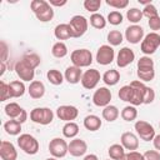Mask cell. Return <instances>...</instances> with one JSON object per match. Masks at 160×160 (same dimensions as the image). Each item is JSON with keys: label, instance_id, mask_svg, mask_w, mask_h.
I'll return each mask as SVG.
<instances>
[{"label": "cell", "instance_id": "obj_43", "mask_svg": "<svg viewBox=\"0 0 160 160\" xmlns=\"http://www.w3.org/2000/svg\"><path fill=\"white\" fill-rule=\"evenodd\" d=\"M106 4L115 9H125L129 5L128 0H106Z\"/></svg>", "mask_w": 160, "mask_h": 160}, {"label": "cell", "instance_id": "obj_28", "mask_svg": "<svg viewBox=\"0 0 160 160\" xmlns=\"http://www.w3.org/2000/svg\"><path fill=\"white\" fill-rule=\"evenodd\" d=\"M101 115H102V119L104 120H106L109 122H112V121H115L119 118L120 112H119V109L115 105H108V106H105L102 109Z\"/></svg>", "mask_w": 160, "mask_h": 160}, {"label": "cell", "instance_id": "obj_36", "mask_svg": "<svg viewBox=\"0 0 160 160\" xmlns=\"http://www.w3.org/2000/svg\"><path fill=\"white\" fill-rule=\"evenodd\" d=\"M119 99L125 101V102H130L131 104V100H132V95H134V91H132V88L131 85H124L122 88H120L119 92Z\"/></svg>", "mask_w": 160, "mask_h": 160}, {"label": "cell", "instance_id": "obj_6", "mask_svg": "<svg viewBox=\"0 0 160 160\" xmlns=\"http://www.w3.org/2000/svg\"><path fill=\"white\" fill-rule=\"evenodd\" d=\"M18 145L28 155H35L39 151V141L30 134H21L18 138Z\"/></svg>", "mask_w": 160, "mask_h": 160}, {"label": "cell", "instance_id": "obj_19", "mask_svg": "<svg viewBox=\"0 0 160 160\" xmlns=\"http://www.w3.org/2000/svg\"><path fill=\"white\" fill-rule=\"evenodd\" d=\"M0 158L2 160H16L18 159V151L12 142L2 140L0 142Z\"/></svg>", "mask_w": 160, "mask_h": 160}, {"label": "cell", "instance_id": "obj_49", "mask_svg": "<svg viewBox=\"0 0 160 160\" xmlns=\"http://www.w3.org/2000/svg\"><path fill=\"white\" fill-rule=\"evenodd\" d=\"M8 59V45L5 41H1V62H5Z\"/></svg>", "mask_w": 160, "mask_h": 160}, {"label": "cell", "instance_id": "obj_22", "mask_svg": "<svg viewBox=\"0 0 160 160\" xmlns=\"http://www.w3.org/2000/svg\"><path fill=\"white\" fill-rule=\"evenodd\" d=\"M28 92H29L30 98L40 99L45 94V85L41 81H39V80H34V81L30 82V85L28 88Z\"/></svg>", "mask_w": 160, "mask_h": 160}, {"label": "cell", "instance_id": "obj_37", "mask_svg": "<svg viewBox=\"0 0 160 160\" xmlns=\"http://www.w3.org/2000/svg\"><path fill=\"white\" fill-rule=\"evenodd\" d=\"M124 40L122 34L119 30H111L108 34V41L110 44V46H119Z\"/></svg>", "mask_w": 160, "mask_h": 160}, {"label": "cell", "instance_id": "obj_34", "mask_svg": "<svg viewBox=\"0 0 160 160\" xmlns=\"http://www.w3.org/2000/svg\"><path fill=\"white\" fill-rule=\"evenodd\" d=\"M120 115L125 121H134L138 118V110L134 105H128L121 110Z\"/></svg>", "mask_w": 160, "mask_h": 160}, {"label": "cell", "instance_id": "obj_12", "mask_svg": "<svg viewBox=\"0 0 160 160\" xmlns=\"http://www.w3.org/2000/svg\"><path fill=\"white\" fill-rule=\"evenodd\" d=\"M100 79H101V75H100L99 70H96V69H89V70H86L82 74L80 82H81V85L85 89L91 90V89L96 88V85L99 84Z\"/></svg>", "mask_w": 160, "mask_h": 160}, {"label": "cell", "instance_id": "obj_23", "mask_svg": "<svg viewBox=\"0 0 160 160\" xmlns=\"http://www.w3.org/2000/svg\"><path fill=\"white\" fill-rule=\"evenodd\" d=\"M25 84L20 80H14L9 84V95L10 98H21L25 94Z\"/></svg>", "mask_w": 160, "mask_h": 160}, {"label": "cell", "instance_id": "obj_1", "mask_svg": "<svg viewBox=\"0 0 160 160\" xmlns=\"http://www.w3.org/2000/svg\"><path fill=\"white\" fill-rule=\"evenodd\" d=\"M30 8L35 14L36 19L41 22H48L54 18V10L49 1L45 0H32L30 2Z\"/></svg>", "mask_w": 160, "mask_h": 160}, {"label": "cell", "instance_id": "obj_50", "mask_svg": "<svg viewBox=\"0 0 160 160\" xmlns=\"http://www.w3.org/2000/svg\"><path fill=\"white\" fill-rule=\"evenodd\" d=\"M66 2H68L66 0H61V1H59V0H49V4H50L51 6H58V8L66 5Z\"/></svg>", "mask_w": 160, "mask_h": 160}, {"label": "cell", "instance_id": "obj_53", "mask_svg": "<svg viewBox=\"0 0 160 160\" xmlns=\"http://www.w3.org/2000/svg\"><path fill=\"white\" fill-rule=\"evenodd\" d=\"M0 65H1V70H0V75L2 76V75H4V72L6 71V65H5V62H0Z\"/></svg>", "mask_w": 160, "mask_h": 160}, {"label": "cell", "instance_id": "obj_55", "mask_svg": "<svg viewBox=\"0 0 160 160\" xmlns=\"http://www.w3.org/2000/svg\"><path fill=\"white\" fill-rule=\"evenodd\" d=\"M46 160H58V159H56V158H54V156H51V158H48Z\"/></svg>", "mask_w": 160, "mask_h": 160}, {"label": "cell", "instance_id": "obj_10", "mask_svg": "<svg viewBox=\"0 0 160 160\" xmlns=\"http://www.w3.org/2000/svg\"><path fill=\"white\" fill-rule=\"evenodd\" d=\"M15 72L16 75L20 78V80L22 81H34V76H35V69L31 68L29 64H26L22 59L19 60L15 64Z\"/></svg>", "mask_w": 160, "mask_h": 160}, {"label": "cell", "instance_id": "obj_7", "mask_svg": "<svg viewBox=\"0 0 160 160\" xmlns=\"http://www.w3.org/2000/svg\"><path fill=\"white\" fill-rule=\"evenodd\" d=\"M69 25H70V29H71L72 38H81L88 31V28H89L88 19L82 15H74L70 19Z\"/></svg>", "mask_w": 160, "mask_h": 160}, {"label": "cell", "instance_id": "obj_41", "mask_svg": "<svg viewBox=\"0 0 160 160\" xmlns=\"http://www.w3.org/2000/svg\"><path fill=\"white\" fill-rule=\"evenodd\" d=\"M101 6V0H85L84 1V8L85 10H88L89 12L96 14V11L100 9Z\"/></svg>", "mask_w": 160, "mask_h": 160}, {"label": "cell", "instance_id": "obj_4", "mask_svg": "<svg viewBox=\"0 0 160 160\" xmlns=\"http://www.w3.org/2000/svg\"><path fill=\"white\" fill-rule=\"evenodd\" d=\"M159 46H160V35L158 32H149L148 35L144 36L140 45V50L146 56H150L158 50Z\"/></svg>", "mask_w": 160, "mask_h": 160}, {"label": "cell", "instance_id": "obj_27", "mask_svg": "<svg viewBox=\"0 0 160 160\" xmlns=\"http://www.w3.org/2000/svg\"><path fill=\"white\" fill-rule=\"evenodd\" d=\"M120 80V72L115 69H110V70H106L102 75V81L108 85V86H114L119 82Z\"/></svg>", "mask_w": 160, "mask_h": 160}, {"label": "cell", "instance_id": "obj_35", "mask_svg": "<svg viewBox=\"0 0 160 160\" xmlns=\"http://www.w3.org/2000/svg\"><path fill=\"white\" fill-rule=\"evenodd\" d=\"M142 16H144L142 11L140 9H138V8H131V9H129L126 11V18H128V20L130 22H132V25H136L139 21H141Z\"/></svg>", "mask_w": 160, "mask_h": 160}, {"label": "cell", "instance_id": "obj_54", "mask_svg": "<svg viewBox=\"0 0 160 160\" xmlns=\"http://www.w3.org/2000/svg\"><path fill=\"white\" fill-rule=\"evenodd\" d=\"M138 1H139L140 4H144L145 6L149 5V4H151V0H138Z\"/></svg>", "mask_w": 160, "mask_h": 160}, {"label": "cell", "instance_id": "obj_52", "mask_svg": "<svg viewBox=\"0 0 160 160\" xmlns=\"http://www.w3.org/2000/svg\"><path fill=\"white\" fill-rule=\"evenodd\" d=\"M82 160H99V158H98L95 154H88V155L84 156Z\"/></svg>", "mask_w": 160, "mask_h": 160}, {"label": "cell", "instance_id": "obj_45", "mask_svg": "<svg viewBox=\"0 0 160 160\" xmlns=\"http://www.w3.org/2000/svg\"><path fill=\"white\" fill-rule=\"evenodd\" d=\"M148 25L152 30V32H156L158 30H160V15L150 18L149 21H148Z\"/></svg>", "mask_w": 160, "mask_h": 160}, {"label": "cell", "instance_id": "obj_32", "mask_svg": "<svg viewBox=\"0 0 160 160\" xmlns=\"http://www.w3.org/2000/svg\"><path fill=\"white\" fill-rule=\"evenodd\" d=\"M46 78H48V80H49V82L50 84H52V85H61L62 84V81H64V75L59 71V70H56V69H50L48 72H46Z\"/></svg>", "mask_w": 160, "mask_h": 160}, {"label": "cell", "instance_id": "obj_48", "mask_svg": "<svg viewBox=\"0 0 160 160\" xmlns=\"http://www.w3.org/2000/svg\"><path fill=\"white\" fill-rule=\"evenodd\" d=\"M142 155L145 160H160V152L158 150H148Z\"/></svg>", "mask_w": 160, "mask_h": 160}, {"label": "cell", "instance_id": "obj_17", "mask_svg": "<svg viewBox=\"0 0 160 160\" xmlns=\"http://www.w3.org/2000/svg\"><path fill=\"white\" fill-rule=\"evenodd\" d=\"M125 39L130 44H139L144 39V29L139 25H130L125 30Z\"/></svg>", "mask_w": 160, "mask_h": 160}, {"label": "cell", "instance_id": "obj_44", "mask_svg": "<svg viewBox=\"0 0 160 160\" xmlns=\"http://www.w3.org/2000/svg\"><path fill=\"white\" fill-rule=\"evenodd\" d=\"M154 100H155V91H154V89L146 86L145 94H144V104H146V105L151 104Z\"/></svg>", "mask_w": 160, "mask_h": 160}, {"label": "cell", "instance_id": "obj_56", "mask_svg": "<svg viewBox=\"0 0 160 160\" xmlns=\"http://www.w3.org/2000/svg\"><path fill=\"white\" fill-rule=\"evenodd\" d=\"M159 128H160V122H159Z\"/></svg>", "mask_w": 160, "mask_h": 160}, {"label": "cell", "instance_id": "obj_33", "mask_svg": "<svg viewBox=\"0 0 160 160\" xmlns=\"http://www.w3.org/2000/svg\"><path fill=\"white\" fill-rule=\"evenodd\" d=\"M51 54L52 56L58 58V59H62L68 55V46L62 42V41H58L52 45L51 48Z\"/></svg>", "mask_w": 160, "mask_h": 160}, {"label": "cell", "instance_id": "obj_25", "mask_svg": "<svg viewBox=\"0 0 160 160\" xmlns=\"http://www.w3.org/2000/svg\"><path fill=\"white\" fill-rule=\"evenodd\" d=\"M4 110H5V114H6L10 119H14V120H18L19 116H20V115L22 114V111H24V109H22L18 102H9V104H6L5 108H4Z\"/></svg>", "mask_w": 160, "mask_h": 160}, {"label": "cell", "instance_id": "obj_24", "mask_svg": "<svg viewBox=\"0 0 160 160\" xmlns=\"http://www.w3.org/2000/svg\"><path fill=\"white\" fill-rule=\"evenodd\" d=\"M54 35H55V38L58 40H68V39L72 38L70 25L69 24H59V25H56L55 30H54Z\"/></svg>", "mask_w": 160, "mask_h": 160}, {"label": "cell", "instance_id": "obj_21", "mask_svg": "<svg viewBox=\"0 0 160 160\" xmlns=\"http://www.w3.org/2000/svg\"><path fill=\"white\" fill-rule=\"evenodd\" d=\"M81 76H82L81 69L78 66H74V65L66 68V70L64 72V78L69 84H78L79 81H81Z\"/></svg>", "mask_w": 160, "mask_h": 160}, {"label": "cell", "instance_id": "obj_20", "mask_svg": "<svg viewBox=\"0 0 160 160\" xmlns=\"http://www.w3.org/2000/svg\"><path fill=\"white\" fill-rule=\"evenodd\" d=\"M120 141H121V145L124 146V149H126V150L135 151L139 148V139L134 132H130V131L122 132Z\"/></svg>", "mask_w": 160, "mask_h": 160}, {"label": "cell", "instance_id": "obj_57", "mask_svg": "<svg viewBox=\"0 0 160 160\" xmlns=\"http://www.w3.org/2000/svg\"><path fill=\"white\" fill-rule=\"evenodd\" d=\"M108 160H111V159H108Z\"/></svg>", "mask_w": 160, "mask_h": 160}, {"label": "cell", "instance_id": "obj_30", "mask_svg": "<svg viewBox=\"0 0 160 160\" xmlns=\"http://www.w3.org/2000/svg\"><path fill=\"white\" fill-rule=\"evenodd\" d=\"M4 130H5L6 134L12 135V136H16V135H19L20 131H21V124H20L18 120L10 119V120H8V121L4 124Z\"/></svg>", "mask_w": 160, "mask_h": 160}, {"label": "cell", "instance_id": "obj_8", "mask_svg": "<svg viewBox=\"0 0 160 160\" xmlns=\"http://www.w3.org/2000/svg\"><path fill=\"white\" fill-rule=\"evenodd\" d=\"M49 151L56 159L64 158L69 152V144L62 138H54L49 142Z\"/></svg>", "mask_w": 160, "mask_h": 160}, {"label": "cell", "instance_id": "obj_40", "mask_svg": "<svg viewBox=\"0 0 160 160\" xmlns=\"http://www.w3.org/2000/svg\"><path fill=\"white\" fill-rule=\"evenodd\" d=\"M122 19H124L122 14H121L120 11H118V10L110 11L109 15H108V21H109L111 25H114V26L120 25V24L122 22Z\"/></svg>", "mask_w": 160, "mask_h": 160}, {"label": "cell", "instance_id": "obj_42", "mask_svg": "<svg viewBox=\"0 0 160 160\" xmlns=\"http://www.w3.org/2000/svg\"><path fill=\"white\" fill-rule=\"evenodd\" d=\"M141 11H142V15H144V16H146L148 19H150V18H154V16H158V15H159V14H158V9H156L152 4H149V5L144 6V9H142Z\"/></svg>", "mask_w": 160, "mask_h": 160}, {"label": "cell", "instance_id": "obj_31", "mask_svg": "<svg viewBox=\"0 0 160 160\" xmlns=\"http://www.w3.org/2000/svg\"><path fill=\"white\" fill-rule=\"evenodd\" d=\"M79 134V125L74 121H69L62 126V135L68 139H75V136Z\"/></svg>", "mask_w": 160, "mask_h": 160}, {"label": "cell", "instance_id": "obj_11", "mask_svg": "<svg viewBox=\"0 0 160 160\" xmlns=\"http://www.w3.org/2000/svg\"><path fill=\"white\" fill-rule=\"evenodd\" d=\"M114 58H115V51H114L112 46L101 45L98 49L95 60H96V62L99 65H109V64H111L114 61Z\"/></svg>", "mask_w": 160, "mask_h": 160}, {"label": "cell", "instance_id": "obj_47", "mask_svg": "<svg viewBox=\"0 0 160 160\" xmlns=\"http://www.w3.org/2000/svg\"><path fill=\"white\" fill-rule=\"evenodd\" d=\"M0 92H1V101H5V100L10 99V95H9V84H6L5 81H0Z\"/></svg>", "mask_w": 160, "mask_h": 160}, {"label": "cell", "instance_id": "obj_9", "mask_svg": "<svg viewBox=\"0 0 160 160\" xmlns=\"http://www.w3.org/2000/svg\"><path fill=\"white\" fill-rule=\"evenodd\" d=\"M134 128H135V130H136L138 136H139L141 140H144V141H150V140H152V139L155 138V135H156L154 126H152L151 124H149L148 121H145V120H138V121L135 122Z\"/></svg>", "mask_w": 160, "mask_h": 160}, {"label": "cell", "instance_id": "obj_15", "mask_svg": "<svg viewBox=\"0 0 160 160\" xmlns=\"http://www.w3.org/2000/svg\"><path fill=\"white\" fill-rule=\"evenodd\" d=\"M130 85H131L132 91H134L132 100H131V105L138 106V105L144 104V94H145L146 85H145L142 81H140V80L131 81V82H130Z\"/></svg>", "mask_w": 160, "mask_h": 160}, {"label": "cell", "instance_id": "obj_26", "mask_svg": "<svg viewBox=\"0 0 160 160\" xmlns=\"http://www.w3.org/2000/svg\"><path fill=\"white\" fill-rule=\"evenodd\" d=\"M84 126L89 131H96L101 128V119L96 115H88L84 119Z\"/></svg>", "mask_w": 160, "mask_h": 160}, {"label": "cell", "instance_id": "obj_5", "mask_svg": "<svg viewBox=\"0 0 160 160\" xmlns=\"http://www.w3.org/2000/svg\"><path fill=\"white\" fill-rule=\"evenodd\" d=\"M30 119L35 124L49 125L54 120V112L49 108H35L30 111Z\"/></svg>", "mask_w": 160, "mask_h": 160}, {"label": "cell", "instance_id": "obj_38", "mask_svg": "<svg viewBox=\"0 0 160 160\" xmlns=\"http://www.w3.org/2000/svg\"><path fill=\"white\" fill-rule=\"evenodd\" d=\"M106 21L105 18L101 15V14H91L90 16V25L95 29H104L106 26Z\"/></svg>", "mask_w": 160, "mask_h": 160}, {"label": "cell", "instance_id": "obj_29", "mask_svg": "<svg viewBox=\"0 0 160 160\" xmlns=\"http://www.w3.org/2000/svg\"><path fill=\"white\" fill-rule=\"evenodd\" d=\"M108 154L110 156L111 160H122V158L125 156V149L122 145L120 144H112L109 149H108Z\"/></svg>", "mask_w": 160, "mask_h": 160}, {"label": "cell", "instance_id": "obj_14", "mask_svg": "<svg viewBox=\"0 0 160 160\" xmlns=\"http://www.w3.org/2000/svg\"><path fill=\"white\" fill-rule=\"evenodd\" d=\"M78 115H79V110H78V108H75L72 105H61L56 109V116L60 120L66 121V122L75 120L78 118Z\"/></svg>", "mask_w": 160, "mask_h": 160}, {"label": "cell", "instance_id": "obj_16", "mask_svg": "<svg viewBox=\"0 0 160 160\" xmlns=\"http://www.w3.org/2000/svg\"><path fill=\"white\" fill-rule=\"evenodd\" d=\"M134 60H135V52L130 48L124 46L119 50L118 56H116V64H118L119 68H126Z\"/></svg>", "mask_w": 160, "mask_h": 160}, {"label": "cell", "instance_id": "obj_3", "mask_svg": "<svg viewBox=\"0 0 160 160\" xmlns=\"http://www.w3.org/2000/svg\"><path fill=\"white\" fill-rule=\"evenodd\" d=\"M70 60L74 66L78 68H88L92 62V54L88 49H76L71 52Z\"/></svg>", "mask_w": 160, "mask_h": 160}, {"label": "cell", "instance_id": "obj_18", "mask_svg": "<svg viewBox=\"0 0 160 160\" xmlns=\"http://www.w3.org/2000/svg\"><path fill=\"white\" fill-rule=\"evenodd\" d=\"M88 151V144L82 139H72L69 142V154L74 158L84 156Z\"/></svg>", "mask_w": 160, "mask_h": 160}, {"label": "cell", "instance_id": "obj_39", "mask_svg": "<svg viewBox=\"0 0 160 160\" xmlns=\"http://www.w3.org/2000/svg\"><path fill=\"white\" fill-rule=\"evenodd\" d=\"M22 60H24L26 64H29L31 68H34V69H36V68L40 65V62H41L40 56H39L38 54H34V52H31V54H25V55L22 56Z\"/></svg>", "mask_w": 160, "mask_h": 160}, {"label": "cell", "instance_id": "obj_2", "mask_svg": "<svg viewBox=\"0 0 160 160\" xmlns=\"http://www.w3.org/2000/svg\"><path fill=\"white\" fill-rule=\"evenodd\" d=\"M138 78L140 81H151L155 78V68H154V60L150 56H141L138 60V70H136Z\"/></svg>", "mask_w": 160, "mask_h": 160}, {"label": "cell", "instance_id": "obj_13", "mask_svg": "<svg viewBox=\"0 0 160 160\" xmlns=\"http://www.w3.org/2000/svg\"><path fill=\"white\" fill-rule=\"evenodd\" d=\"M110 100H111V91L105 86H101L98 90H95L92 95V102L95 106L99 108H105L110 105Z\"/></svg>", "mask_w": 160, "mask_h": 160}, {"label": "cell", "instance_id": "obj_51", "mask_svg": "<svg viewBox=\"0 0 160 160\" xmlns=\"http://www.w3.org/2000/svg\"><path fill=\"white\" fill-rule=\"evenodd\" d=\"M152 144H154V148H155L158 151H160V134L155 135V138L152 139Z\"/></svg>", "mask_w": 160, "mask_h": 160}, {"label": "cell", "instance_id": "obj_58", "mask_svg": "<svg viewBox=\"0 0 160 160\" xmlns=\"http://www.w3.org/2000/svg\"><path fill=\"white\" fill-rule=\"evenodd\" d=\"M159 35H160V34H159Z\"/></svg>", "mask_w": 160, "mask_h": 160}, {"label": "cell", "instance_id": "obj_46", "mask_svg": "<svg viewBox=\"0 0 160 160\" xmlns=\"http://www.w3.org/2000/svg\"><path fill=\"white\" fill-rule=\"evenodd\" d=\"M122 160H145L144 159V155L139 151H129L125 154V156L122 158Z\"/></svg>", "mask_w": 160, "mask_h": 160}]
</instances>
